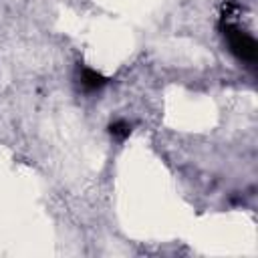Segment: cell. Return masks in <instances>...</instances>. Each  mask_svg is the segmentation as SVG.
<instances>
[{"label":"cell","mask_w":258,"mask_h":258,"mask_svg":"<svg viewBox=\"0 0 258 258\" xmlns=\"http://www.w3.org/2000/svg\"><path fill=\"white\" fill-rule=\"evenodd\" d=\"M246 8L240 2L228 0L222 4L220 18H218V30L228 46V50L246 67L254 69L258 60V42L254 38L252 28L246 24L244 18Z\"/></svg>","instance_id":"1"},{"label":"cell","mask_w":258,"mask_h":258,"mask_svg":"<svg viewBox=\"0 0 258 258\" xmlns=\"http://www.w3.org/2000/svg\"><path fill=\"white\" fill-rule=\"evenodd\" d=\"M77 81L85 93H97L107 85V79L101 73H97L89 67H83V64H79V69H77Z\"/></svg>","instance_id":"2"},{"label":"cell","mask_w":258,"mask_h":258,"mask_svg":"<svg viewBox=\"0 0 258 258\" xmlns=\"http://www.w3.org/2000/svg\"><path fill=\"white\" fill-rule=\"evenodd\" d=\"M109 133H111L113 139L125 141V139L131 135V123H127V121H123V119H117V121H113V123L109 125Z\"/></svg>","instance_id":"3"}]
</instances>
